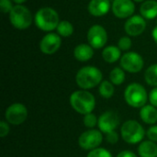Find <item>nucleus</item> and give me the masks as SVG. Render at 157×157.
Here are the masks:
<instances>
[{"mask_svg":"<svg viewBox=\"0 0 157 157\" xmlns=\"http://www.w3.org/2000/svg\"><path fill=\"white\" fill-rule=\"evenodd\" d=\"M34 22L38 29L46 32H52L56 29L59 23L60 17L57 11L50 6H44L40 8L35 16Z\"/></svg>","mask_w":157,"mask_h":157,"instance_id":"obj_1","label":"nucleus"},{"mask_svg":"<svg viewBox=\"0 0 157 157\" xmlns=\"http://www.w3.org/2000/svg\"><path fill=\"white\" fill-rule=\"evenodd\" d=\"M103 75L101 71L95 66H84L76 74L75 81L77 86L83 90L91 89L102 82Z\"/></svg>","mask_w":157,"mask_h":157,"instance_id":"obj_2","label":"nucleus"},{"mask_svg":"<svg viewBox=\"0 0 157 157\" xmlns=\"http://www.w3.org/2000/svg\"><path fill=\"white\" fill-rule=\"evenodd\" d=\"M70 104L76 112L86 115L92 113L96 107V99L90 92L86 90H77L71 95Z\"/></svg>","mask_w":157,"mask_h":157,"instance_id":"obj_3","label":"nucleus"},{"mask_svg":"<svg viewBox=\"0 0 157 157\" xmlns=\"http://www.w3.org/2000/svg\"><path fill=\"white\" fill-rule=\"evenodd\" d=\"M9 20L15 29L24 30L32 24L33 17L30 10L27 6L23 5H15L12 11L9 13Z\"/></svg>","mask_w":157,"mask_h":157,"instance_id":"obj_4","label":"nucleus"},{"mask_svg":"<svg viewBox=\"0 0 157 157\" xmlns=\"http://www.w3.org/2000/svg\"><path fill=\"white\" fill-rule=\"evenodd\" d=\"M124 98L128 105L138 109L146 105L148 97L145 88L142 85L138 83H132L125 89Z\"/></svg>","mask_w":157,"mask_h":157,"instance_id":"obj_5","label":"nucleus"},{"mask_svg":"<svg viewBox=\"0 0 157 157\" xmlns=\"http://www.w3.org/2000/svg\"><path fill=\"white\" fill-rule=\"evenodd\" d=\"M121 134L126 143L130 144H136L144 139L145 132L144 127L138 121L130 120L122 124L121 128Z\"/></svg>","mask_w":157,"mask_h":157,"instance_id":"obj_6","label":"nucleus"},{"mask_svg":"<svg viewBox=\"0 0 157 157\" xmlns=\"http://www.w3.org/2000/svg\"><path fill=\"white\" fill-rule=\"evenodd\" d=\"M121 68L129 73L136 74L139 73L144 65L143 57L135 52H127L121 58Z\"/></svg>","mask_w":157,"mask_h":157,"instance_id":"obj_7","label":"nucleus"},{"mask_svg":"<svg viewBox=\"0 0 157 157\" xmlns=\"http://www.w3.org/2000/svg\"><path fill=\"white\" fill-rule=\"evenodd\" d=\"M86 39L88 44L94 49H101L108 42V32L106 29L98 24L93 25L87 31Z\"/></svg>","mask_w":157,"mask_h":157,"instance_id":"obj_8","label":"nucleus"},{"mask_svg":"<svg viewBox=\"0 0 157 157\" xmlns=\"http://www.w3.org/2000/svg\"><path fill=\"white\" fill-rule=\"evenodd\" d=\"M103 140V136L100 131L88 130L83 132L78 138V144L84 150H94L98 148Z\"/></svg>","mask_w":157,"mask_h":157,"instance_id":"obj_9","label":"nucleus"},{"mask_svg":"<svg viewBox=\"0 0 157 157\" xmlns=\"http://www.w3.org/2000/svg\"><path fill=\"white\" fill-rule=\"evenodd\" d=\"M5 117L8 123L19 125L26 121L28 117V109L21 103H14L6 109Z\"/></svg>","mask_w":157,"mask_h":157,"instance_id":"obj_10","label":"nucleus"},{"mask_svg":"<svg viewBox=\"0 0 157 157\" xmlns=\"http://www.w3.org/2000/svg\"><path fill=\"white\" fill-rule=\"evenodd\" d=\"M62 45V38L59 34L48 32L40 41V50L42 53L51 55L55 53Z\"/></svg>","mask_w":157,"mask_h":157,"instance_id":"obj_11","label":"nucleus"},{"mask_svg":"<svg viewBox=\"0 0 157 157\" xmlns=\"http://www.w3.org/2000/svg\"><path fill=\"white\" fill-rule=\"evenodd\" d=\"M111 10L118 18H129L134 14L135 5L132 0H113Z\"/></svg>","mask_w":157,"mask_h":157,"instance_id":"obj_12","label":"nucleus"},{"mask_svg":"<svg viewBox=\"0 0 157 157\" xmlns=\"http://www.w3.org/2000/svg\"><path fill=\"white\" fill-rule=\"evenodd\" d=\"M146 20L140 15H133L129 17L124 24V30L128 36L137 37L146 29Z\"/></svg>","mask_w":157,"mask_h":157,"instance_id":"obj_13","label":"nucleus"},{"mask_svg":"<svg viewBox=\"0 0 157 157\" xmlns=\"http://www.w3.org/2000/svg\"><path fill=\"white\" fill-rule=\"evenodd\" d=\"M120 119L118 115L113 111H106L104 112L98 119V128L99 131L104 133H109L116 130L119 126Z\"/></svg>","mask_w":157,"mask_h":157,"instance_id":"obj_14","label":"nucleus"},{"mask_svg":"<svg viewBox=\"0 0 157 157\" xmlns=\"http://www.w3.org/2000/svg\"><path fill=\"white\" fill-rule=\"evenodd\" d=\"M111 5L110 0H90L87 6V10L93 17H103L109 13Z\"/></svg>","mask_w":157,"mask_h":157,"instance_id":"obj_15","label":"nucleus"},{"mask_svg":"<svg viewBox=\"0 0 157 157\" xmlns=\"http://www.w3.org/2000/svg\"><path fill=\"white\" fill-rule=\"evenodd\" d=\"M74 56L79 62H87L94 56V48L86 43L78 44L74 50Z\"/></svg>","mask_w":157,"mask_h":157,"instance_id":"obj_16","label":"nucleus"},{"mask_svg":"<svg viewBox=\"0 0 157 157\" xmlns=\"http://www.w3.org/2000/svg\"><path fill=\"white\" fill-rule=\"evenodd\" d=\"M140 14L145 19H154L157 17V1L146 0L140 6Z\"/></svg>","mask_w":157,"mask_h":157,"instance_id":"obj_17","label":"nucleus"},{"mask_svg":"<svg viewBox=\"0 0 157 157\" xmlns=\"http://www.w3.org/2000/svg\"><path fill=\"white\" fill-rule=\"evenodd\" d=\"M102 58L109 63H114L121 58V51L118 46L109 45L103 49Z\"/></svg>","mask_w":157,"mask_h":157,"instance_id":"obj_18","label":"nucleus"},{"mask_svg":"<svg viewBox=\"0 0 157 157\" xmlns=\"http://www.w3.org/2000/svg\"><path fill=\"white\" fill-rule=\"evenodd\" d=\"M140 117L147 124H155L157 121V109L153 105H145L141 108Z\"/></svg>","mask_w":157,"mask_h":157,"instance_id":"obj_19","label":"nucleus"},{"mask_svg":"<svg viewBox=\"0 0 157 157\" xmlns=\"http://www.w3.org/2000/svg\"><path fill=\"white\" fill-rule=\"evenodd\" d=\"M138 153L141 157H157V144L152 141H144L140 144Z\"/></svg>","mask_w":157,"mask_h":157,"instance_id":"obj_20","label":"nucleus"},{"mask_svg":"<svg viewBox=\"0 0 157 157\" xmlns=\"http://www.w3.org/2000/svg\"><path fill=\"white\" fill-rule=\"evenodd\" d=\"M74 30H75L74 25L68 20H61L56 29L57 34H59L61 37L63 38L71 37L74 33Z\"/></svg>","mask_w":157,"mask_h":157,"instance_id":"obj_21","label":"nucleus"},{"mask_svg":"<svg viewBox=\"0 0 157 157\" xmlns=\"http://www.w3.org/2000/svg\"><path fill=\"white\" fill-rule=\"evenodd\" d=\"M109 79L110 82L113 85L121 86L125 81V72L121 67H115L111 70L109 74Z\"/></svg>","mask_w":157,"mask_h":157,"instance_id":"obj_22","label":"nucleus"},{"mask_svg":"<svg viewBox=\"0 0 157 157\" xmlns=\"http://www.w3.org/2000/svg\"><path fill=\"white\" fill-rule=\"evenodd\" d=\"M145 82L152 86H157V63L150 65L144 74Z\"/></svg>","mask_w":157,"mask_h":157,"instance_id":"obj_23","label":"nucleus"},{"mask_svg":"<svg viewBox=\"0 0 157 157\" xmlns=\"http://www.w3.org/2000/svg\"><path fill=\"white\" fill-rule=\"evenodd\" d=\"M114 86L113 84L108 80H104L99 85V94L104 98H110L114 94Z\"/></svg>","mask_w":157,"mask_h":157,"instance_id":"obj_24","label":"nucleus"},{"mask_svg":"<svg viewBox=\"0 0 157 157\" xmlns=\"http://www.w3.org/2000/svg\"><path fill=\"white\" fill-rule=\"evenodd\" d=\"M132 46V41L129 36H123L118 41V47L121 49V51L127 52L131 50Z\"/></svg>","mask_w":157,"mask_h":157,"instance_id":"obj_25","label":"nucleus"},{"mask_svg":"<svg viewBox=\"0 0 157 157\" xmlns=\"http://www.w3.org/2000/svg\"><path fill=\"white\" fill-rule=\"evenodd\" d=\"M86 157H112V155L105 148H96L91 150Z\"/></svg>","mask_w":157,"mask_h":157,"instance_id":"obj_26","label":"nucleus"},{"mask_svg":"<svg viewBox=\"0 0 157 157\" xmlns=\"http://www.w3.org/2000/svg\"><path fill=\"white\" fill-rule=\"evenodd\" d=\"M98 123V120L97 116L94 115L93 113H89V114L85 115L84 124H85L86 127H87V128H94Z\"/></svg>","mask_w":157,"mask_h":157,"instance_id":"obj_27","label":"nucleus"},{"mask_svg":"<svg viewBox=\"0 0 157 157\" xmlns=\"http://www.w3.org/2000/svg\"><path fill=\"white\" fill-rule=\"evenodd\" d=\"M12 0H0V10L4 14H8L12 11L13 7L15 6L13 5Z\"/></svg>","mask_w":157,"mask_h":157,"instance_id":"obj_28","label":"nucleus"},{"mask_svg":"<svg viewBox=\"0 0 157 157\" xmlns=\"http://www.w3.org/2000/svg\"><path fill=\"white\" fill-rule=\"evenodd\" d=\"M147 137L152 142H157V125L152 126L147 131Z\"/></svg>","mask_w":157,"mask_h":157,"instance_id":"obj_29","label":"nucleus"},{"mask_svg":"<svg viewBox=\"0 0 157 157\" xmlns=\"http://www.w3.org/2000/svg\"><path fill=\"white\" fill-rule=\"evenodd\" d=\"M106 139H107L108 143H109L111 144H115L119 141V135L115 131H113V132H110L107 133Z\"/></svg>","mask_w":157,"mask_h":157,"instance_id":"obj_30","label":"nucleus"},{"mask_svg":"<svg viewBox=\"0 0 157 157\" xmlns=\"http://www.w3.org/2000/svg\"><path fill=\"white\" fill-rule=\"evenodd\" d=\"M8 132H9V126H8L7 122L2 121L0 122V136L2 138H4L8 134Z\"/></svg>","mask_w":157,"mask_h":157,"instance_id":"obj_31","label":"nucleus"},{"mask_svg":"<svg viewBox=\"0 0 157 157\" xmlns=\"http://www.w3.org/2000/svg\"><path fill=\"white\" fill-rule=\"evenodd\" d=\"M149 100L151 102V104L157 108V86L155 87L149 94Z\"/></svg>","mask_w":157,"mask_h":157,"instance_id":"obj_32","label":"nucleus"},{"mask_svg":"<svg viewBox=\"0 0 157 157\" xmlns=\"http://www.w3.org/2000/svg\"><path fill=\"white\" fill-rule=\"evenodd\" d=\"M117 157H137V155L131 151H122L117 155Z\"/></svg>","mask_w":157,"mask_h":157,"instance_id":"obj_33","label":"nucleus"},{"mask_svg":"<svg viewBox=\"0 0 157 157\" xmlns=\"http://www.w3.org/2000/svg\"><path fill=\"white\" fill-rule=\"evenodd\" d=\"M152 37H153V40H155V42L157 44V26H155L152 30Z\"/></svg>","mask_w":157,"mask_h":157,"instance_id":"obj_34","label":"nucleus"},{"mask_svg":"<svg viewBox=\"0 0 157 157\" xmlns=\"http://www.w3.org/2000/svg\"><path fill=\"white\" fill-rule=\"evenodd\" d=\"M16 5H23L25 2H27V0H12Z\"/></svg>","mask_w":157,"mask_h":157,"instance_id":"obj_35","label":"nucleus"},{"mask_svg":"<svg viewBox=\"0 0 157 157\" xmlns=\"http://www.w3.org/2000/svg\"><path fill=\"white\" fill-rule=\"evenodd\" d=\"M133 2H136V3H144V1H146V0H132Z\"/></svg>","mask_w":157,"mask_h":157,"instance_id":"obj_36","label":"nucleus"},{"mask_svg":"<svg viewBox=\"0 0 157 157\" xmlns=\"http://www.w3.org/2000/svg\"><path fill=\"white\" fill-rule=\"evenodd\" d=\"M112 1H113V0H112Z\"/></svg>","mask_w":157,"mask_h":157,"instance_id":"obj_37","label":"nucleus"}]
</instances>
